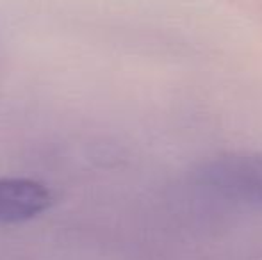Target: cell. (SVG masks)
<instances>
[{"label":"cell","instance_id":"obj_1","mask_svg":"<svg viewBox=\"0 0 262 260\" xmlns=\"http://www.w3.org/2000/svg\"><path fill=\"white\" fill-rule=\"evenodd\" d=\"M193 178L209 195L262 208V153L217 155L202 162Z\"/></svg>","mask_w":262,"mask_h":260},{"label":"cell","instance_id":"obj_2","mask_svg":"<svg viewBox=\"0 0 262 260\" xmlns=\"http://www.w3.org/2000/svg\"><path fill=\"white\" fill-rule=\"evenodd\" d=\"M54 198L45 184L32 178H0V225L24 223L43 214Z\"/></svg>","mask_w":262,"mask_h":260}]
</instances>
